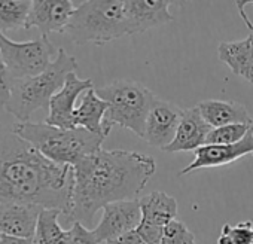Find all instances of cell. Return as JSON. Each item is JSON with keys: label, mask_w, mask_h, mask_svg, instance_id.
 <instances>
[{"label": "cell", "mask_w": 253, "mask_h": 244, "mask_svg": "<svg viewBox=\"0 0 253 244\" xmlns=\"http://www.w3.org/2000/svg\"><path fill=\"white\" fill-rule=\"evenodd\" d=\"M157 171L151 155L136 151L98 149L73 167L75 185L67 222L88 226L107 204L139 200Z\"/></svg>", "instance_id": "cell-1"}, {"label": "cell", "mask_w": 253, "mask_h": 244, "mask_svg": "<svg viewBox=\"0 0 253 244\" xmlns=\"http://www.w3.org/2000/svg\"><path fill=\"white\" fill-rule=\"evenodd\" d=\"M73 167L45 158L29 142L0 124V201L72 210Z\"/></svg>", "instance_id": "cell-2"}, {"label": "cell", "mask_w": 253, "mask_h": 244, "mask_svg": "<svg viewBox=\"0 0 253 244\" xmlns=\"http://www.w3.org/2000/svg\"><path fill=\"white\" fill-rule=\"evenodd\" d=\"M11 128L45 158L70 167L101 149V143L106 139L84 128L63 130L45 122H15Z\"/></svg>", "instance_id": "cell-3"}, {"label": "cell", "mask_w": 253, "mask_h": 244, "mask_svg": "<svg viewBox=\"0 0 253 244\" xmlns=\"http://www.w3.org/2000/svg\"><path fill=\"white\" fill-rule=\"evenodd\" d=\"M76 69V58L60 48L57 58L43 73L11 82L9 98L3 109L11 113L17 122H30V116L36 110L49 109L52 97L63 88L67 76L75 73Z\"/></svg>", "instance_id": "cell-4"}, {"label": "cell", "mask_w": 253, "mask_h": 244, "mask_svg": "<svg viewBox=\"0 0 253 244\" xmlns=\"http://www.w3.org/2000/svg\"><path fill=\"white\" fill-rule=\"evenodd\" d=\"M64 35L76 45H104L126 35L124 2L89 0L76 6Z\"/></svg>", "instance_id": "cell-5"}, {"label": "cell", "mask_w": 253, "mask_h": 244, "mask_svg": "<svg viewBox=\"0 0 253 244\" xmlns=\"http://www.w3.org/2000/svg\"><path fill=\"white\" fill-rule=\"evenodd\" d=\"M95 92L109 104L104 119L106 124L110 127L119 125L131 130L143 139L145 121L157 98L152 91L136 81L119 79L109 85L95 88Z\"/></svg>", "instance_id": "cell-6"}, {"label": "cell", "mask_w": 253, "mask_h": 244, "mask_svg": "<svg viewBox=\"0 0 253 244\" xmlns=\"http://www.w3.org/2000/svg\"><path fill=\"white\" fill-rule=\"evenodd\" d=\"M58 49L48 36L27 42H15L0 33V57L12 81H21L43 73L57 58Z\"/></svg>", "instance_id": "cell-7"}, {"label": "cell", "mask_w": 253, "mask_h": 244, "mask_svg": "<svg viewBox=\"0 0 253 244\" xmlns=\"http://www.w3.org/2000/svg\"><path fill=\"white\" fill-rule=\"evenodd\" d=\"M182 115L183 109L177 104L157 97L145 121L143 140L148 145L164 151L176 137Z\"/></svg>", "instance_id": "cell-8"}, {"label": "cell", "mask_w": 253, "mask_h": 244, "mask_svg": "<svg viewBox=\"0 0 253 244\" xmlns=\"http://www.w3.org/2000/svg\"><path fill=\"white\" fill-rule=\"evenodd\" d=\"M91 88H94L91 79H81L76 73H70L63 88L52 97L49 103L45 124L63 130H75L76 100Z\"/></svg>", "instance_id": "cell-9"}, {"label": "cell", "mask_w": 253, "mask_h": 244, "mask_svg": "<svg viewBox=\"0 0 253 244\" xmlns=\"http://www.w3.org/2000/svg\"><path fill=\"white\" fill-rule=\"evenodd\" d=\"M142 222V208L139 200L118 201L103 208V216L94 232L100 243L112 241L125 232L139 228Z\"/></svg>", "instance_id": "cell-10"}, {"label": "cell", "mask_w": 253, "mask_h": 244, "mask_svg": "<svg viewBox=\"0 0 253 244\" xmlns=\"http://www.w3.org/2000/svg\"><path fill=\"white\" fill-rule=\"evenodd\" d=\"M171 2L167 0H128L124 2L126 35H139L173 21Z\"/></svg>", "instance_id": "cell-11"}, {"label": "cell", "mask_w": 253, "mask_h": 244, "mask_svg": "<svg viewBox=\"0 0 253 244\" xmlns=\"http://www.w3.org/2000/svg\"><path fill=\"white\" fill-rule=\"evenodd\" d=\"M76 6L70 0H33L27 30L38 29L42 36L64 33Z\"/></svg>", "instance_id": "cell-12"}, {"label": "cell", "mask_w": 253, "mask_h": 244, "mask_svg": "<svg viewBox=\"0 0 253 244\" xmlns=\"http://www.w3.org/2000/svg\"><path fill=\"white\" fill-rule=\"evenodd\" d=\"M246 155H253V130L238 143L234 145H204L195 151L194 161L186 165L180 176L189 174L201 168L222 167L231 164Z\"/></svg>", "instance_id": "cell-13"}, {"label": "cell", "mask_w": 253, "mask_h": 244, "mask_svg": "<svg viewBox=\"0 0 253 244\" xmlns=\"http://www.w3.org/2000/svg\"><path fill=\"white\" fill-rule=\"evenodd\" d=\"M42 210L32 204L0 201V235L35 240Z\"/></svg>", "instance_id": "cell-14"}, {"label": "cell", "mask_w": 253, "mask_h": 244, "mask_svg": "<svg viewBox=\"0 0 253 244\" xmlns=\"http://www.w3.org/2000/svg\"><path fill=\"white\" fill-rule=\"evenodd\" d=\"M210 131H211V127L204 121L197 106L191 109H183V115L180 119L176 137L171 142V145H169L164 151L166 152H189V151L195 152L197 149L206 145Z\"/></svg>", "instance_id": "cell-15"}, {"label": "cell", "mask_w": 253, "mask_h": 244, "mask_svg": "<svg viewBox=\"0 0 253 244\" xmlns=\"http://www.w3.org/2000/svg\"><path fill=\"white\" fill-rule=\"evenodd\" d=\"M109 104L103 98H100L95 92V88L88 89L82 94L81 103L75 112V127L84 128L92 134H98L107 137L112 127L106 124V113Z\"/></svg>", "instance_id": "cell-16"}, {"label": "cell", "mask_w": 253, "mask_h": 244, "mask_svg": "<svg viewBox=\"0 0 253 244\" xmlns=\"http://www.w3.org/2000/svg\"><path fill=\"white\" fill-rule=\"evenodd\" d=\"M201 112V116L211 128H219L232 124H253L246 106L237 101L225 100H204L197 106Z\"/></svg>", "instance_id": "cell-17"}, {"label": "cell", "mask_w": 253, "mask_h": 244, "mask_svg": "<svg viewBox=\"0 0 253 244\" xmlns=\"http://www.w3.org/2000/svg\"><path fill=\"white\" fill-rule=\"evenodd\" d=\"M142 208V222L157 226L166 228L171 220L177 216V201L171 195L157 191L151 192L145 197L139 198Z\"/></svg>", "instance_id": "cell-18"}, {"label": "cell", "mask_w": 253, "mask_h": 244, "mask_svg": "<svg viewBox=\"0 0 253 244\" xmlns=\"http://www.w3.org/2000/svg\"><path fill=\"white\" fill-rule=\"evenodd\" d=\"M217 57L232 70L234 75L247 81L253 69V52L247 39L237 42H220L217 46Z\"/></svg>", "instance_id": "cell-19"}, {"label": "cell", "mask_w": 253, "mask_h": 244, "mask_svg": "<svg viewBox=\"0 0 253 244\" xmlns=\"http://www.w3.org/2000/svg\"><path fill=\"white\" fill-rule=\"evenodd\" d=\"M63 214L58 210L43 208L39 214L35 244H70V232L69 229H63L58 217Z\"/></svg>", "instance_id": "cell-20"}, {"label": "cell", "mask_w": 253, "mask_h": 244, "mask_svg": "<svg viewBox=\"0 0 253 244\" xmlns=\"http://www.w3.org/2000/svg\"><path fill=\"white\" fill-rule=\"evenodd\" d=\"M30 9V0H0V33L27 30Z\"/></svg>", "instance_id": "cell-21"}, {"label": "cell", "mask_w": 253, "mask_h": 244, "mask_svg": "<svg viewBox=\"0 0 253 244\" xmlns=\"http://www.w3.org/2000/svg\"><path fill=\"white\" fill-rule=\"evenodd\" d=\"M252 130L253 124H232L211 128L206 145H234L241 142Z\"/></svg>", "instance_id": "cell-22"}, {"label": "cell", "mask_w": 253, "mask_h": 244, "mask_svg": "<svg viewBox=\"0 0 253 244\" xmlns=\"http://www.w3.org/2000/svg\"><path fill=\"white\" fill-rule=\"evenodd\" d=\"M217 244H253V223L250 220L240 222L235 226L225 223Z\"/></svg>", "instance_id": "cell-23"}, {"label": "cell", "mask_w": 253, "mask_h": 244, "mask_svg": "<svg viewBox=\"0 0 253 244\" xmlns=\"http://www.w3.org/2000/svg\"><path fill=\"white\" fill-rule=\"evenodd\" d=\"M161 244H195V235L182 220H171L163 234Z\"/></svg>", "instance_id": "cell-24"}, {"label": "cell", "mask_w": 253, "mask_h": 244, "mask_svg": "<svg viewBox=\"0 0 253 244\" xmlns=\"http://www.w3.org/2000/svg\"><path fill=\"white\" fill-rule=\"evenodd\" d=\"M70 232V244H100L94 229H88L81 222H73Z\"/></svg>", "instance_id": "cell-25"}, {"label": "cell", "mask_w": 253, "mask_h": 244, "mask_svg": "<svg viewBox=\"0 0 253 244\" xmlns=\"http://www.w3.org/2000/svg\"><path fill=\"white\" fill-rule=\"evenodd\" d=\"M9 91H11V79L6 73L2 57H0V106L2 107L9 98Z\"/></svg>", "instance_id": "cell-26"}, {"label": "cell", "mask_w": 253, "mask_h": 244, "mask_svg": "<svg viewBox=\"0 0 253 244\" xmlns=\"http://www.w3.org/2000/svg\"><path fill=\"white\" fill-rule=\"evenodd\" d=\"M106 244H146V243L140 237V234L137 232V229H134V231L122 234L121 237H118V238H115L112 241H107Z\"/></svg>", "instance_id": "cell-27"}, {"label": "cell", "mask_w": 253, "mask_h": 244, "mask_svg": "<svg viewBox=\"0 0 253 244\" xmlns=\"http://www.w3.org/2000/svg\"><path fill=\"white\" fill-rule=\"evenodd\" d=\"M0 244H35V241L33 240H26V238L2 235V237H0Z\"/></svg>", "instance_id": "cell-28"}, {"label": "cell", "mask_w": 253, "mask_h": 244, "mask_svg": "<svg viewBox=\"0 0 253 244\" xmlns=\"http://www.w3.org/2000/svg\"><path fill=\"white\" fill-rule=\"evenodd\" d=\"M246 39H247V42H249V46H250L252 52H253V33H250Z\"/></svg>", "instance_id": "cell-29"}, {"label": "cell", "mask_w": 253, "mask_h": 244, "mask_svg": "<svg viewBox=\"0 0 253 244\" xmlns=\"http://www.w3.org/2000/svg\"><path fill=\"white\" fill-rule=\"evenodd\" d=\"M249 3H252V5H253V2H249Z\"/></svg>", "instance_id": "cell-30"}, {"label": "cell", "mask_w": 253, "mask_h": 244, "mask_svg": "<svg viewBox=\"0 0 253 244\" xmlns=\"http://www.w3.org/2000/svg\"><path fill=\"white\" fill-rule=\"evenodd\" d=\"M0 237H2V235H0Z\"/></svg>", "instance_id": "cell-31"}]
</instances>
